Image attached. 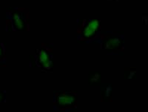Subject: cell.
<instances>
[{
    "instance_id": "cell-3",
    "label": "cell",
    "mask_w": 148,
    "mask_h": 112,
    "mask_svg": "<svg viewBox=\"0 0 148 112\" xmlns=\"http://www.w3.org/2000/svg\"><path fill=\"white\" fill-rule=\"evenodd\" d=\"M30 66L43 72H52L54 68L53 45L42 43L36 53L30 56Z\"/></svg>"
},
{
    "instance_id": "cell-6",
    "label": "cell",
    "mask_w": 148,
    "mask_h": 112,
    "mask_svg": "<svg viewBox=\"0 0 148 112\" xmlns=\"http://www.w3.org/2000/svg\"><path fill=\"white\" fill-rule=\"evenodd\" d=\"M101 100L102 102H111L113 101V87L110 83H101L100 85Z\"/></svg>"
},
{
    "instance_id": "cell-9",
    "label": "cell",
    "mask_w": 148,
    "mask_h": 112,
    "mask_svg": "<svg viewBox=\"0 0 148 112\" xmlns=\"http://www.w3.org/2000/svg\"><path fill=\"white\" fill-rule=\"evenodd\" d=\"M136 69L134 68H125L124 73V78L126 80H135L136 79Z\"/></svg>"
},
{
    "instance_id": "cell-8",
    "label": "cell",
    "mask_w": 148,
    "mask_h": 112,
    "mask_svg": "<svg viewBox=\"0 0 148 112\" xmlns=\"http://www.w3.org/2000/svg\"><path fill=\"white\" fill-rule=\"evenodd\" d=\"M6 47L5 43L0 39V68L7 66V56H6Z\"/></svg>"
},
{
    "instance_id": "cell-11",
    "label": "cell",
    "mask_w": 148,
    "mask_h": 112,
    "mask_svg": "<svg viewBox=\"0 0 148 112\" xmlns=\"http://www.w3.org/2000/svg\"><path fill=\"white\" fill-rule=\"evenodd\" d=\"M108 2H117L118 0H107Z\"/></svg>"
},
{
    "instance_id": "cell-7",
    "label": "cell",
    "mask_w": 148,
    "mask_h": 112,
    "mask_svg": "<svg viewBox=\"0 0 148 112\" xmlns=\"http://www.w3.org/2000/svg\"><path fill=\"white\" fill-rule=\"evenodd\" d=\"M88 84L90 86H100L101 84V74L99 72L91 71L88 74Z\"/></svg>"
},
{
    "instance_id": "cell-5",
    "label": "cell",
    "mask_w": 148,
    "mask_h": 112,
    "mask_svg": "<svg viewBox=\"0 0 148 112\" xmlns=\"http://www.w3.org/2000/svg\"><path fill=\"white\" fill-rule=\"evenodd\" d=\"M53 105L55 111L71 112L78 107V91L76 90H57L53 92Z\"/></svg>"
},
{
    "instance_id": "cell-2",
    "label": "cell",
    "mask_w": 148,
    "mask_h": 112,
    "mask_svg": "<svg viewBox=\"0 0 148 112\" xmlns=\"http://www.w3.org/2000/svg\"><path fill=\"white\" fill-rule=\"evenodd\" d=\"M93 44L100 45L108 55H123L125 51V35L123 31H101Z\"/></svg>"
},
{
    "instance_id": "cell-1",
    "label": "cell",
    "mask_w": 148,
    "mask_h": 112,
    "mask_svg": "<svg viewBox=\"0 0 148 112\" xmlns=\"http://www.w3.org/2000/svg\"><path fill=\"white\" fill-rule=\"evenodd\" d=\"M30 31V12L25 7H9L5 10V31L8 33Z\"/></svg>"
},
{
    "instance_id": "cell-4",
    "label": "cell",
    "mask_w": 148,
    "mask_h": 112,
    "mask_svg": "<svg viewBox=\"0 0 148 112\" xmlns=\"http://www.w3.org/2000/svg\"><path fill=\"white\" fill-rule=\"evenodd\" d=\"M76 24L78 43H93L101 31V22L98 19H78Z\"/></svg>"
},
{
    "instance_id": "cell-10",
    "label": "cell",
    "mask_w": 148,
    "mask_h": 112,
    "mask_svg": "<svg viewBox=\"0 0 148 112\" xmlns=\"http://www.w3.org/2000/svg\"><path fill=\"white\" fill-rule=\"evenodd\" d=\"M7 92L5 90H0V103H5L7 101Z\"/></svg>"
}]
</instances>
